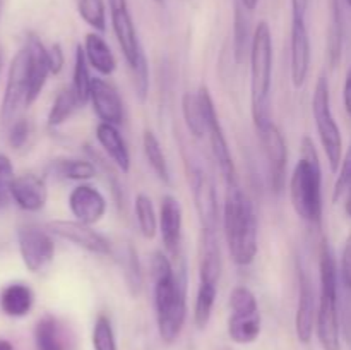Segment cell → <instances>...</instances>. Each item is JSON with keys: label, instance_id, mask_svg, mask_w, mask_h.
<instances>
[{"label": "cell", "instance_id": "d4e9b609", "mask_svg": "<svg viewBox=\"0 0 351 350\" xmlns=\"http://www.w3.org/2000/svg\"><path fill=\"white\" fill-rule=\"evenodd\" d=\"M82 47H84V54L89 65H91L96 72H99L101 75L113 74V71L117 69L115 55H113L108 43L103 40L101 34L88 33L86 34L84 45H82Z\"/></svg>", "mask_w": 351, "mask_h": 350}, {"label": "cell", "instance_id": "7c38bea8", "mask_svg": "<svg viewBox=\"0 0 351 350\" xmlns=\"http://www.w3.org/2000/svg\"><path fill=\"white\" fill-rule=\"evenodd\" d=\"M48 232L91 254H98V256L113 254L112 242L105 235L96 232L93 225H86L79 220H53L48 223Z\"/></svg>", "mask_w": 351, "mask_h": 350}, {"label": "cell", "instance_id": "8d00e7d4", "mask_svg": "<svg viewBox=\"0 0 351 350\" xmlns=\"http://www.w3.org/2000/svg\"><path fill=\"white\" fill-rule=\"evenodd\" d=\"M93 349L95 350H119L117 349L115 331L112 319L106 314H99L93 326Z\"/></svg>", "mask_w": 351, "mask_h": 350}, {"label": "cell", "instance_id": "f1b7e54d", "mask_svg": "<svg viewBox=\"0 0 351 350\" xmlns=\"http://www.w3.org/2000/svg\"><path fill=\"white\" fill-rule=\"evenodd\" d=\"M89 62L86 58L84 47L77 45L75 47V55H74V72H72V84L71 88L74 89L75 96H77L81 106H84L89 102V96H91V86H93V78L89 74Z\"/></svg>", "mask_w": 351, "mask_h": 350}, {"label": "cell", "instance_id": "c3c4849f", "mask_svg": "<svg viewBox=\"0 0 351 350\" xmlns=\"http://www.w3.org/2000/svg\"><path fill=\"white\" fill-rule=\"evenodd\" d=\"M154 2H158V3H160V2H163V0H154Z\"/></svg>", "mask_w": 351, "mask_h": 350}, {"label": "cell", "instance_id": "44dd1931", "mask_svg": "<svg viewBox=\"0 0 351 350\" xmlns=\"http://www.w3.org/2000/svg\"><path fill=\"white\" fill-rule=\"evenodd\" d=\"M158 222H160V233L165 249L171 256H175V254H178V249H180L182 223H184L182 222V206L178 199H175L170 194L161 198Z\"/></svg>", "mask_w": 351, "mask_h": 350}, {"label": "cell", "instance_id": "ba28073f", "mask_svg": "<svg viewBox=\"0 0 351 350\" xmlns=\"http://www.w3.org/2000/svg\"><path fill=\"white\" fill-rule=\"evenodd\" d=\"M230 309L232 314L228 318L230 338L240 345L254 343L261 335L259 304L250 288L239 285L230 294Z\"/></svg>", "mask_w": 351, "mask_h": 350}, {"label": "cell", "instance_id": "9c48e42d", "mask_svg": "<svg viewBox=\"0 0 351 350\" xmlns=\"http://www.w3.org/2000/svg\"><path fill=\"white\" fill-rule=\"evenodd\" d=\"M199 100H201L202 112H204L206 119V136L209 137L211 143L213 156H215L216 165H218L219 172H221L223 178H225L226 185H235L237 182V168L235 161H233L232 151L228 148V141H226L225 130H223L221 122H219V115L216 112L215 102L206 86H201L197 91Z\"/></svg>", "mask_w": 351, "mask_h": 350}, {"label": "cell", "instance_id": "3957f363", "mask_svg": "<svg viewBox=\"0 0 351 350\" xmlns=\"http://www.w3.org/2000/svg\"><path fill=\"white\" fill-rule=\"evenodd\" d=\"M302 156L290 177V199L295 213L311 225L322 222V170L314 141L304 136Z\"/></svg>", "mask_w": 351, "mask_h": 350}, {"label": "cell", "instance_id": "f907efd6", "mask_svg": "<svg viewBox=\"0 0 351 350\" xmlns=\"http://www.w3.org/2000/svg\"><path fill=\"white\" fill-rule=\"evenodd\" d=\"M350 343H351V340H350Z\"/></svg>", "mask_w": 351, "mask_h": 350}, {"label": "cell", "instance_id": "8fae6325", "mask_svg": "<svg viewBox=\"0 0 351 350\" xmlns=\"http://www.w3.org/2000/svg\"><path fill=\"white\" fill-rule=\"evenodd\" d=\"M17 244L24 266L31 273H38L47 268L55 256L51 233L36 225H21L17 229Z\"/></svg>", "mask_w": 351, "mask_h": 350}, {"label": "cell", "instance_id": "7a4b0ae2", "mask_svg": "<svg viewBox=\"0 0 351 350\" xmlns=\"http://www.w3.org/2000/svg\"><path fill=\"white\" fill-rule=\"evenodd\" d=\"M223 208V226L230 256L239 266H249L259 250V226H257L254 202L239 184L226 185Z\"/></svg>", "mask_w": 351, "mask_h": 350}, {"label": "cell", "instance_id": "f6af8a7d", "mask_svg": "<svg viewBox=\"0 0 351 350\" xmlns=\"http://www.w3.org/2000/svg\"><path fill=\"white\" fill-rule=\"evenodd\" d=\"M0 350H16V349H14V345L9 342V340L0 338Z\"/></svg>", "mask_w": 351, "mask_h": 350}, {"label": "cell", "instance_id": "603a6c76", "mask_svg": "<svg viewBox=\"0 0 351 350\" xmlns=\"http://www.w3.org/2000/svg\"><path fill=\"white\" fill-rule=\"evenodd\" d=\"M96 139H98L99 146L103 148L106 154L110 156V160L115 163V167L119 168L122 174H129L130 170V153L129 148H127L125 139L122 137V134L119 132L117 126L106 122H99L96 127Z\"/></svg>", "mask_w": 351, "mask_h": 350}, {"label": "cell", "instance_id": "d6986e66", "mask_svg": "<svg viewBox=\"0 0 351 350\" xmlns=\"http://www.w3.org/2000/svg\"><path fill=\"white\" fill-rule=\"evenodd\" d=\"M89 102H91L93 110L101 122L119 126L125 119V108H123V102L119 91L112 82L105 81V79L93 78Z\"/></svg>", "mask_w": 351, "mask_h": 350}, {"label": "cell", "instance_id": "4dcf8cb0", "mask_svg": "<svg viewBox=\"0 0 351 350\" xmlns=\"http://www.w3.org/2000/svg\"><path fill=\"white\" fill-rule=\"evenodd\" d=\"M343 36H345V26H343L341 3L339 0H331V19L328 30V57L331 67H336L341 60Z\"/></svg>", "mask_w": 351, "mask_h": 350}, {"label": "cell", "instance_id": "ac0fdd59", "mask_svg": "<svg viewBox=\"0 0 351 350\" xmlns=\"http://www.w3.org/2000/svg\"><path fill=\"white\" fill-rule=\"evenodd\" d=\"M69 208L75 220L86 225H96L103 220L108 205L98 189L89 184H79L69 194Z\"/></svg>", "mask_w": 351, "mask_h": 350}, {"label": "cell", "instance_id": "b9f144b4", "mask_svg": "<svg viewBox=\"0 0 351 350\" xmlns=\"http://www.w3.org/2000/svg\"><path fill=\"white\" fill-rule=\"evenodd\" d=\"M343 102H345L346 113H348V117L351 119V67L346 72L345 88H343Z\"/></svg>", "mask_w": 351, "mask_h": 350}, {"label": "cell", "instance_id": "83f0119b", "mask_svg": "<svg viewBox=\"0 0 351 350\" xmlns=\"http://www.w3.org/2000/svg\"><path fill=\"white\" fill-rule=\"evenodd\" d=\"M112 256H115V259L119 261L120 270H122L123 278H125L130 294H139L141 287H143V271H141V263L139 257H137L136 249H134L130 244H123L122 249L117 250V253L113 250Z\"/></svg>", "mask_w": 351, "mask_h": 350}, {"label": "cell", "instance_id": "4fadbf2b", "mask_svg": "<svg viewBox=\"0 0 351 350\" xmlns=\"http://www.w3.org/2000/svg\"><path fill=\"white\" fill-rule=\"evenodd\" d=\"M27 96V54L24 47L14 55L10 62L9 74H7L5 93L0 106V119L3 124L12 122L17 110L21 106H26Z\"/></svg>", "mask_w": 351, "mask_h": 350}, {"label": "cell", "instance_id": "7402d4cb", "mask_svg": "<svg viewBox=\"0 0 351 350\" xmlns=\"http://www.w3.org/2000/svg\"><path fill=\"white\" fill-rule=\"evenodd\" d=\"M34 347L36 350H71L72 336L60 319L45 314L34 326Z\"/></svg>", "mask_w": 351, "mask_h": 350}, {"label": "cell", "instance_id": "d590c367", "mask_svg": "<svg viewBox=\"0 0 351 350\" xmlns=\"http://www.w3.org/2000/svg\"><path fill=\"white\" fill-rule=\"evenodd\" d=\"M335 201H343V208H345L346 216L351 218V148L339 167L338 180L335 185Z\"/></svg>", "mask_w": 351, "mask_h": 350}, {"label": "cell", "instance_id": "6da1fadb", "mask_svg": "<svg viewBox=\"0 0 351 350\" xmlns=\"http://www.w3.org/2000/svg\"><path fill=\"white\" fill-rule=\"evenodd\" d=\"M151 278L154 283V309L158 331L165 343H173L180 336L187 319L185 278L175 271L170 257L156 250L151 257Z\"/></svg>", "mask_w": 351, "mask_h": 350}, {"label": "cell", "instance_id": "e0dca14e", "mask_svg": "<svg viewBox=\"0 0 351 350\" xmlns=\"http://www.w3.org/2000/svg\"><path fill=\"white\" fill-rule=\"evenodd\" d=\"M191 185L199 222H201V230H216L218 232L219 215L215 184L202 168L194 167L191 170Z\"/></svg>", "mask_w": 351, "mask_h": 350}, {"label": "cell", "instance_id": "8992f818", "mask_svg": "<svg viewBox=\"0 0 351 350\" xmlns=\"http://www.w3.org/2000/svg\"><path fill=\"white\" fill-rule=\"evenodd\" d=\"M110 19H112L113 33H115L119 47L122 50L129 71L132 74L134 88L141 102H144L149 91V67H147L146 55L130 14L127 0H108Z\"/></svg>", "mask_w": 351, "mask_h": 350}, {"label": "cell", "instance_id": "cb8c5ba5", "mask_svg": "<svg viewBox=\"0 0 351 350\" xmlns=\"http://www.w3.org/2000/svg\"><path fill=\"white\" fill-rule=\"evenodd\" d=\"M33 304L34 294L26 283H9L0 292V309L9 318H24L31 312Z\"/></svg>", "mask_w": 351, "mask_h": 350}, {"label": "cell", "instance_id": "4316f807", "mask_svg": "<svg viewBox=\"0 0 351 350\" xmlns=\"http://www.w3.org/2000/svg\"><path fill=\"white\" fill-rule=\"evenodd\" d=\"M143 150L144 156H146L147 163L151 165L153 172L156 174V177L163 182L165 185L171 184V174L170 167H168L167 156H165V151L161 148L160 139L156 137V134L153 130L146 129L143 134Z\"/></svg>", "mask_w": 351, "mask_h": 350}, {"label": "cell", "instance_id": "30bf717a", "mask_svg": "<svg viewBox=\"0 0 351 350\" xmlns=\"http://www.w3.org/2000/svg\"><path fill=\"white\" fill-rule=\"evenodd\" d=\"M259 143L263 146L264 156H266L267 168H269L271 187L274 192L280 194L287 184V168H288V148L280 127L273 122H267L256 126Z\"/></svg>", "mask_w": 351, "mask_h": 350}, {"label": "cell", "instance_id": "1f68e13d", "mask_svg": "<svg viewBox=\"0 0 351 350\" xmlns=\"http://www.w3.org/2000/svg\"><path fill=\"white\" fill-rule=\"evenodd\" d=\"M81 106L77 96H75L74 89L71 86L60 89L55 96L53 103H51V108L48 112V126L50 127H58L64 122H67L72 117V113Z\"/></svg>", "mask_w": 351, "mask_h": 350}, {"label": "cell", "instance_id": "52a82bcc", "mask_svg": "<svg viewBox=\"0 0 351 350\" xmlns=\"http://www.w3.org/2000/svg\"><path fill=\"white\" fill-rule=\"evenodd\" d=\"M312 115H314L319 139L328 156L329 167L332 172H338L343 163V137L338 122L332 115L329 82L324 75H321L315 82L314 96H312Z\"/></svg>", "mask_w": 351, "mask_h": 350}, {"label": "cell", "instance_id": "9a60e30c", "mask_svg": "<svg viewBox=\"0 0 351 350\" xmlns=\"http://www.w3.org/2000/svg\"><path fill=\"white\" fill-rule=\"evenodd\" d=\"M319 295L305 270L298 268V304L295 314V331L302 343H311L317 321Z\"/></svg>", "mask_w": 351, "mask_h": 350}, {"label": "cell", "instance_id": "2e32d148", "mask_svg": "<svg viewBox=\"0 0 351 350\" xmlns=\"http://www.w3.org/2000/svg\"><path fill=\"white\" fill-rule=\"evenodd\" d=\"M24 50L27 54V96L26 106H31L38 100L47 84L48 75L51 74L48 62V48L45 47L40 36L27 33L24 41Z\"/></svg>", "mask_w": 351, "mask_h": 350}, {"label": "cell", "instance_id": "277c9868", "mask_svg": "<svg viewBox=\"0 0 351 350\" xmlns=\"http://www.w3.org/2000/svg\"><path fill=\"white\" fill-rule=\"evenodd\" d=\"M319 307L315 333L322 350H341V319H339V271L328 240H322L319 253Z\"/></svg>", "mask_w": 351, "mask_h": 350}, {"label": "cell", "instance_id": "7bdbcfd3", "mask_svg": "<svg viewBox=\"0 0 351 350\" xmlns=\"http://www.w3.org/2000/svg\"><path fill=\"white\" fill-rule=\"evenodd\" d=\"M308 0H291V14H307Z\"/></svg>", "mask_w": 351, "mask_h": 350}, {"label": "cell", "instance_id": "484cf974", "mask_svg": "<svg viewBox=\"0 0 351 350\" xmlns=\"http://www.w3.org/2000/svg\"><path fill=\"white\" fill-rule=\"evenodd\" d=\"M250 10L240 2L235 3V16H233V55L237 64H243L249 58L252 47L254 31L250 30Z\"/></svg>", "mask_w": 351, "mask_h": 350}, {"label": "cell", "instance_id": "e575fe53", "mask_svg": "<svg viewBox=\"0 0 351 350\" xmlns=\"http://www.w3.org/2000/svg\"><path fill=\"white\" fill-rule=\"evenodd\" d=\"M77 12L95 31L106 30V7L103 0H77Z\"/></svg>", "mask_w": 351, "mask_h": 350}, {"label": "cell", "instance_id": "7dc6e473", "mask_svg": "<svg viewBox=\"0 0 351 350\" xmlns=\"http://www.w3.org/2000/svg\"><path fill=\"white\" fill-rule=\"evenodd\" d=\"M346 3H348V7L351 9V0H346Z\"/></svg>", "mask_w": 351, "mask_h": 350}, {"label": "cell", "instance_id": "ee69618b", "mask_svg": "<svg viewBox=\"0 0 351 350\" xmlns=\"http://www.w3.org/2000/svg\"><path fill=\"white\" fill-rule=\"evenodd\" d=\"M239 2L242 3L247 10H250V12H252V10L257 7V3H259V0H239Z\"/></svg>", "mask_w": 351, "mask_h": 350}, {"label": "cell", "instance_id": "d6a6232c", "mask_svg": "<svg viewBox=\"0 0 351 350\" xmlns=\"http://www.w3.org/2000/svg\"><path fill=\"white\" fill-rule=\"evenodd\" d=\"M182 113H184V120L189 132L194 137H197V139L204 137L206 119L197 93H185L184 98H182Z\"/></svg>", "mask_w": 351, "mask_h": 350}, {"label": "cell", "instance_id": "ab89813d", "mask_svg": "<svg viewBox=\"0 0 351 350\" xmlns=\"http://www.w3.org/2000/svg\"><path fill=\"white\" fill-rule=\"evenodd\" d=\"M339 278L345 288L351 292V233L346 237L345 247L341 253V266H339Z\"/></svg>", "mask_w": 351, "mask_h": 350}, {"label": "cell", "instance_id": "5bb4252c", "mask_svg": "<svg viewBox=\"0 0 351 350\" xmlns=\"http://www.w3.org/2000/svg\"><path fill=\"white\" fill-rule=\"evenodd\" d=\"M290 71L295 88H304L311 71V38L307 30V14H291Z\"/></svg>", "mask_w": 351, "mask_h": 350}, {"label": "cell", "instance_id": "bcb514c9", "mask_svg": "<svg viewBox=\"0 0 351 350\" xmlns=\"http://www.w3.org/2000/svg\"><path fill=\"white\" fill-rule=\"evenodd\" d=\"M0 71H2V50H0Z\"/></svg>", "mask_w": 351, "mask_h": 350}, {"label": "cell", "instance_id": "f35d334b", "mask_svg": "<svg viewBox=\"0 0 351 350\" xmlns=\"http://www.w3.org/2000/svg\"><path fill=\"white\" fill-rule=\"evenodd\" d=\"M31 136V124L27 119H17L9 129V144L14 150H19L27 143Z\"/></svg>", "mask_w": 351, "mask_h": 350}, {"label": "cell", "instance_id": "836d02e7", "mask_svg": "<svg viewBox=\"0 0 351 350\" xmlns=\"http://www.w3.org/2000/svg\"><path fill=\"white\" fill-rule=\"evenodd\" d=\"M134 209H136V220L143 237L144 239H153L158 230H160V222H158V215L154 211L153 201H151L149 196L143 194V192L137 194Z\"/></svg>", "mask_w": 351, "mask_h": 350}, {"label": "cell", "instance_id": "f546056e", "mask_svg": "<svg viewBox=\"0 0 351 350\" xmlns=\"http://www.w3.org/2000/svg\"><path fill=\"white\" fill-rule=\"evenodd\" d=\"M51 170L65 180L79 182L91 180L98 174V168L93 161L81 160V158H58L51 163Z\"/></svg>", "mask_w": 351, "mask_h": 350}, {"label": "cell", "instance_id": "74e56055", "mask_svg": "<svg viewBox=\"0 0 351 350\" xmlns=\"http://www.w3.org/2000/svg\"><path fill=\"white\" fill-rule=\"evenodd\" d=\"M14 178V167L12 161L7 154L0 153V206L7 205L10 199V185H12Z\"/></svg>", "mask_w": 351, "mask_h": 350}, {"label": "cell", "instance_id": "681fc988", "mask_svg": "<svg viewBox=\"0 0 351 350\" xmlns=\"http://www.w3.org/2000/svg\"><path fill=\"white\" fill-rule=\"evenodd\" d=\"M0 5H2V0H0Z\"/></svg>", "mask_w": 351, "mask_h": 350}, {"label": "cell", "instance_id": "ffe728a7", "mask_svg": "<svg viewBox=\"0 0 351 350\" xmlns=\"http://www.w3.org/2000/svg\"><path fill=\"white\" fill-rule=\"evenodd\" d=\"M10 199L24 211H40L47 205V184L43 178L34 174L19 175L14 178L12 185H10Z\"/></svg>", "mask_w": 351, "mask_h": 350}, {"label": "cell", "instance_id": "60d3db41", "mask_svg": "<svg viewBox=\"0 0 351 350\" xmlns=\"http://www.w3.org/2000/svg\"><path fill=\"white\" fill-rule=\"evenodd\" d=\"M48 62H50V71L51 74L57 75L60 74L62 69L65 65V55L64 50L58 43H53L50 48H48Z\"/></svg>", "mask_w": 351, "mask_h": 350}, {"label": "cell", "instance_id": "5b68a950", "mask_svg": "<svg viewBox=\"0 0 351 350\" xmlns=\"http://www.w3.org/2000/svg\"><path fill=\"white\" fill-rule=\"evenodd\" d=\"M250 106L256 126L271 120V86H273V34L266 21L254 30L250 47Z\"/></svg>", "mask_w": 351, "mask_h": 350}]
</instances>
